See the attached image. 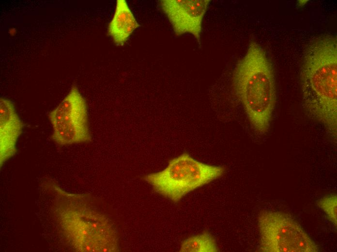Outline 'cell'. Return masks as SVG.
I'll use <instances>...</instances> for the list:
<instances>
[{
  "mask_svg": "<svg viewBox=\"0 0 337 252\" xmlns=\"http://www.w3.org/2000/svg\"><path fill=\"white\" fill-rule=\"evenodd\" d=\"M303 100L309 115L336 140L337 134V41L319 37L307 46L300 72Z\"/></svg>",
  "mask_w": 337,
  "mask_h": 252,
  "instance_id": "6da1fadb",
  "label": "cell"
},
{
  "mask_svg": "<svg viewBox=\"0 0 337 252\" xmlns=\"http://www.w3.org/2000/svg\"><path fill=\"white\" fill-rule=\"evenodd\" d=\"M232 86L255 131L262 135L270 128L276 102L272 63L261 47L251 41L232 74Z\"/></svg>",
  "mask_w": 337,
  "mask_h": 252,
  "instance_id": "7a4b0ae2",
  "label": "cell"
},
{
  "mask_svg": "<svg viewBox=\"0 0 337 252\" xmlns=\"http://www.w3.org/2000/svg\"><path fill=\"white\" fill-rule=\"evenodd\" d=\"M87 200L84 196H77L69 208L67 219H61L72 245L79 252L119 251L115 227Z\"/></svg>",
  "mask_w": 337,
  "mask_h": 252,
  "instance_id": "3957f363",
  "label": "cell"
},
{
  "mask_svg": "<svg viewBox=\"0 0 337 252\" xmlns=\"http://www.w3.org/2000/svg\"><path fill=\"white\" fill-rule=\"evenodd\" d=\"M223 166L205 164L183 153L171 159L163 170L150 173L145 180L154 190L174 202L224 173Z\"/></svg>",
  "mask_w": 337,
  "mask_h": 252,
  "instance_id": "277c9868",
  "label": "cell"
},
{
  "mask_svg": "<svg viewBox=\"0 0 337 252\" xmlns=\"http://www.w3.org/2000/svg\"><path fill=\"white\" fill-rule=\"evenodd\" d=\"M258 221L262 252L320 251L319 246L288 214L264 210L260 213Z\"/></svg>",
  "mask_w": 337,
  "mask_h": 252,
  "instance_id": "5b68a950",
  "label": "cell"
},
{
  "mask_svg": "<svg viewBox=\"0 0 337 252\" xmlns=\"http://www.w3.org/2000/svg\"><path fill=\"white\" fill-rule=\"evenodd\" d=\"M48 117L53 129L51 138L57 144L66 145L91 141L86 101L76 85L72 86Z\"/></svg>",
  "mask_w": 337,
  "mask_h": 252,
  "instance_id": "8992f818",
  "label": "cell"
},
{
  "mask_svg": "<svg viewBox=\"0 0 337 252\" xmlns=\"http://www.w3.org/2000/svg\"><path fill=\"white\" fill-rule=\"evenodd\" d=\"M210 2V0H162L159 4L176 35L191 34L200 45L202 22Z\"/></svg>",
  "mask_w": 337,
  "mask_h": 252,
  "instance_id": "52a82bcc",
  "label": "cell"
},
{
  "mask_svg": "<svg viewBox=\"0 0 337 252\" xmlns=\"http://www.w3.org/2000/svg\"><path fill=\"white\" fill-rule=\"evenodd\" d=\"M13 102L0 100V166L15 153L16 143L23 129Z\"/></svg>",
  "mask_w": 337,
  "mask_h": 252,
  "instance_id": "ba28073f",
  "label": "cell"
},
{
  "mask_svg": "<svg viewBox=\"0 0 337 252\" xmlns=\"http://www.w3.org/2000/svg\"><path fill=\"white\" fill-rule=\"evenodd\" d=\"M139 27V24L126 1L118 0L107 28V33L115 44L118 46L124 45Z\"/></svg>",
  "mask_w": 337,
  "mask_h": 252,
  "instance_id": "9c48e42d",
  "label": "cell"
},
{
  "mask_svg": "<svg viewBox=\"0 0 337 252\" xmlns=\"http://www.w3.org/2000/svg\"><path fill=\"white\" fill-rule=\"evenodd\" d=\"M217 251L215 239L207 233L193 236L185 239L180 250V252H214Z\"/></svg>",
  "mask_w": 337,
  "mask_h": 252,
  "instance_id": "30bf717a",
  "label": "cell"
},
{
  "mask_svg": "<svg viewBox=\"0 0 337 252\" xmlns=\"http://www.w3.org/2000/svg\"><path fill=\"white\" fill-rule=\"evenodd\" d=\"M317 205L326 214L329 220L336 227L337 223V197L335 194H329L318 200Z\"/></svg>",
  "mask_w": 337,
  "mask_h": 252,
  "instance_id": "8fae6325",
  "label": "cell"
}]
</instances>
